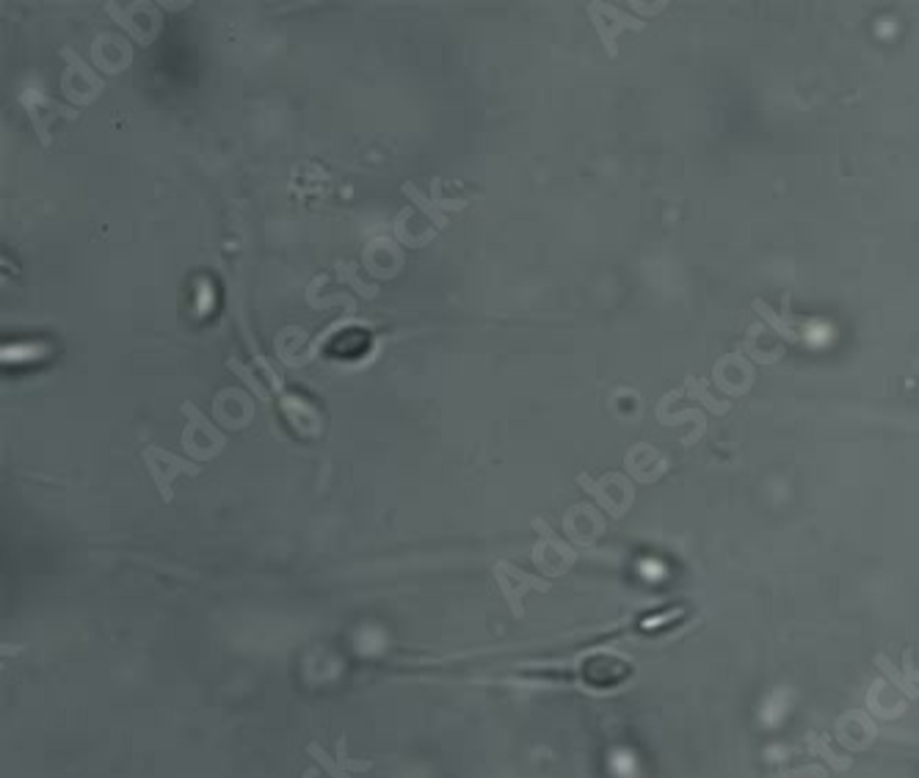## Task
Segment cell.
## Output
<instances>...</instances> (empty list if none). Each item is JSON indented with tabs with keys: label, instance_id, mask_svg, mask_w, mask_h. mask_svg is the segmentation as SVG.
I'll return each mask as SVG.
<instances>
[{
	"label": "cell",
	"instance_id": "obj_9",
	"mask_svg": "<svg viewBox=\"0 0 919 778\" xmlns=\"http://www.w3.org/2000/svg\"><path fill=\"white\" fill-rule=\"evenodd\" d=\"M92 56L97 67L114 75V72H122V69L130 67L133 50H130V45L119 34H103L94 39Z\"/></svg>",
	"mask_w": 919,
	"mask_h": 778
},
{
	"label": "cell",
	"instance_id": "obj_4",
	"mask_svg": "<svg viewBox=\"0 0 919 778\" xmlns=\"http://www.w3.org/2000/svg\"><path fill=\"white\" fill-rule=\"evenodd\" d=\"M183 414L188 417L183 445L199 458L219 456L221 450H224V445H227V436L221 434L219 428L210 423L205 414L196 409L194 403H183Z\"/></svg>",
	"mask_w": 919,
	"mask_h": 778
},
{
	"label": "cell",
	"instance_id": "obj_7",
	"mask_svg": "<svg viewBox=\"0 0 919 778\" xmlns=\"http://www.w3.org/2000/svg\"><path fill=\"white\" fill-rule=\"evenodd\" d=\"M580 483H583L588 492L594 494L599 503H602V508L610 511L613 516L624 514V511H627V505L632 503L630 483L624 481L621 475H616V472L602 475L599 481H591V478H586V475H580Z\"/></svg>",
	"mask_w": 919,
	"mask_h": 778
},
{
	"label": "cell",
	"instance_id": "obj_10",
	"mask_svg": "<svg viewBox=\"0 0 919 778\" xmlns=\"http://www.w3.org/2000/svg\"><path fill=\"white\" fill-rule=\"evenodd\" d=\"M307 751H310V754L315 756L318 762H321V767H326V770L332 773V778H348V770H368V767H370V762H351V759H340V762H332L329 756L323 754V748H318L315 743H312L310 748H307Z\"/></svg>",
	"mask_w": 919,
	"mask_h": 778
},
{
	"label": "cell",
	"instance_id": "obj_5",
	"mask_svg": "<svg viewBox=\"0 0 919 778\" xmlns=\"http://www.w3.org/2000/svg\"><path fill=\"white\" fill-rule=\"evenodd\" d=\"M533 527L541 533L539 544L533 547V563H536L547 577H558V574L569 572L572 563H575V552L563 544V538H558L552 533L550 527H547V522L536 519Z\"/></svg>",
	"mask_w": 919,
	"mask_h": 778
},
{
	"label": "cell",
	"instance_id": "obj_1",
	"mask_svg": "<svg viewBox=\"0 0 919 778\" xmlns=\"http://www.w3.org/2000/svg\"><path fill=\"white\" fill-rule=\"evenodd\" d=\"M61 58H64V64H67V67H64V75H61V92H64V97L78 105H92L94 100L103 94V78L86 67V61H83L81 56H75L69 47L61 50Z\"/></svg>",
	"mask_w": 919,
	"mask_h": 778
},
{
	"label": "cell",
	"instance_id": "obj_3",
	"mask_svg": "<svg viewBox=\"0 0 919 778\" xmlns=\"http://www.w3.org/2000/svg\"><path fill=\"white\" fill-rule=\"evenodd\" d=\"M494 577H497V588H500V594L511 607V613L514 616H525V596L530 591H550V580H539V577H533V574L522 572L519 566H514L511 561H500L494 566Z\"/></svg>",
	"mask_w": 919,
	"mask_h": 778
},
{
	"label": "cell",
	"instance_id": "obj_2",
	"mask_svg": "<svg viewBox=\"0 0 919 778\" xmlns=\"http://www.w3.org/2000/svg\"><path fill=\"white\" fill-rule=\"evenodd\" d=\"M141 458H144V467L150 470L152 483L158 486V492H161V497L166 500V503H172L174 478H180V475H191V478H196V475L202 472L199 467H196L194 461L174 456V453H169V450H163V447H155V445L144 447Z\"/></svg>",
	"mask_w": 919,
	"mask_h": 778
},
{
	"label": "cell",
	"instance_id": "obj_6",
	"mask_svg": "<svg viewBox=\"0 0 919 778\" xmlns=\"http://www.w3.org/2000/svg\"><path fill=\"white\" fill-rule=\"evenodd\" d=\"M20 103L28 111V119H31V125H34L36 136L39 141L50 147V125L56 122V119H78V111L75 108H67V105H58L53 97H47V94L39 92H25L20 97Z\"/></svg>",
	"mask_w": 919,
	"mask_h": 778
},
{
	"label": "cell",
	"instance_id": "obj_8",
	"mask_svg": "<svg viewBox=\"0 0 919 778\" xmlns=\"http://www.w3.org/2000/svg\"><path fill=\"white\" fill-rule=\"evenodd\" d=\"M108 12L114 14L116 23L122 25V28H127L141 45H150L152 39L158 36L161 20H158V12L152 9L150 3H136V6L122 9V12H119L116 6H108Z\"/></svg>",
	"mask_w": 919,
	"mask_h": 778
}]
</instances>
